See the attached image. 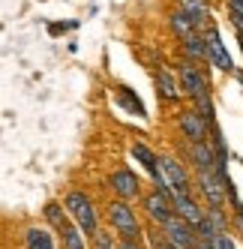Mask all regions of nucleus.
Segmentation results:
<instances>
[{
    "label": "nucleus",
    "instance_id": "nucleus-19",
    "mask_svg": "<svg viewBox=\"0 0 243 249\" xmlns=\"http://www.w3.org/2000/svg\"><path fill=\"white\" fill-rule=\"evenodd\" d=\"M57 234H63V249H84V237H81V228L66 222Z\"/></svg>",
    "mask_w": 243,
    "mask_h": 249
},
{
    "label": "nucleus",
    "instance_id": "nucleus-14",
    "mask_svg": "<svg viewBox=\"0 0 243 249\" xmlns=\"http://www.w3.org/2000/svg\"><path fill=\"white\" fill-rule=\"evenodd\" d=\"M183 54H186V60H207L204 36H198V33H189V36H183Z\"/></svg>",
    "mask_w": 243,
    "mask_h": 249
},
{
    "label": "nucleus",
    "instance_id": "nucleus-27",
    "mask_svg": "<svg viewBox=\"0 0 243 249\" xmlns=\"http://www.w3.org/2000/svg\"><path fill=\"white\" fill-rule=\"evenodd\" d=\"M240 45H243V30H240Z\"/></svg>",
    "mask_w": 243,
    "mask_h": 249
},
{
    "label": "nucleus",
    "instance_id": "nucleus-12",
    "mask_svg": "<svg viewBox=\"0 0 243 249\" xmlns=\"http://www.w3.org/2000/svg\"><path fill=\"white\" fill-rule=\"evenodd\" d=\"M189 156H192V162L198 165V171H204V168L216 171V150L207 144V141H192V147H189Z\"/></svg>",
    "mask_w": 243,
    "mask_h": 249
},
{
    "label": "nucleus",
    "instance_id": "nucleus-5",
    "mask_svg": "<svg viewBox=\"0 0 243 249\" xmlns=\"http://www.w3.org/2000/svg\"><path fill=\"white\" fill-rule=\"evenodd\" d=\"M204 48H207V60H210L216 69H222V72H231L234 63H231V54L225 51V42L219 39V33L210 27L204 33Z\"/></svg>",
    "mask_w": 243,
    "mask_h": 249
},
{
    "label": "nucleus",
    "instance_id": "nucleus-7",
    "mask_svg": "<svg viewBox=\"0 0 243 249\" xmlns=\"http://www.w3.org/2000/svg\"><path fill=\"white\" fill-rule=\"evenodd\" d=\"M108 186L120 195V201H132V198H138V192H141V183H138V177H135L132 171H126V168L114 171V174L108 177Z\"/></svg>",
    "mask_w": 243,
    "mask_h": 249
},
{
    "label": "nucleus",
    "instance_id": "nucleus-3",
    "mask_svg": "<svg viewBox=\"0 0 243 249\" xmlns=\"http://www.w3.org/2000/svg\"><path fill=\"white\" fill-rule=\"evenodd\" d=\"M162 228H165V240L171 246H177V249H195L198 246V234H195V228L189 225L186 219L171 216V219L162 222Z\"/></svg>",
    "mask_w": 243,
    "mask_h": 249
},
{
    "label": "nucleus",
    "instance_id": "nucleus-18",
    "mask_svg": "<svg viewBox=\"0 0 243 249\" xmlns=\"http://www.w3.org/2000/svg\"><path fill=\"white\" fill-rule=\"evenodd\" d=\"M156 87H159L162 99H168V102H174V99L180 96V87L174 84V78H171L165 69H159V75H156Z\"/></svg>",
    "mask_w": 243,
    "mask_h": 249
},
{
    "label": "nucleus",
    "instance_id": "nucleus-10",
    "mask_svg": "<svg viewBox=\"0 0 243 249\" xmlns=\"http://www.w3.org/2000/svg\"><path fill=\"white\" fill-rule=\"evenodd\" d=\"M171 207H174V210H177V216L186 219L192 228L204 219V210H201L192 198H189V195H171Z\"/></svg>",
    "mask_w": 243,
    "mask_h": 249
},
{
    "label": "nucleus",
    "instance_id": "nucleus-26",
    "mask_svg": "<svg viewBox=\"0 0 243 249\" xmlns=\"http://www.w3.org/2000/svg\"><path fill=\"white\" fill-rule=\"evenodd\" d=\"M237 228L243 231V204L240 201H237Z\"/></svg>",
    "mask_w": 243,
    "mask_h": 249
},
{
    "label": "nucleus",
    "instance_id": "nucleus-24",
    "mask_svg": "<svg viewBox=\"0 0 243 249\" xmlns=\"http://www.w3.org/2000/svg\"><path fill=\"white\" fill-rule=\"evenodd\" d=\"M93 240H96V249H114V240H111V234H105V231H93Z\"/></svg>",
    "mask_w": 243,
    "mask_h": 249
},
{
    "label": "nucleus",
    "instance_id": "nucleus-13",
    "mask_svg": "<svg viewBox=\"0 0 243 249\" xmlns=\"http://www.w3.org/2000/svg\"><path fill=\"white\" fill-rule=\"evenodd\" d=\"M24 246L27 249H57L54 246V234H51L48 228H39V225H33L24 231Z\"/></svg>",
    "mask_w": 243,
    "mask_h": 249
},
{
    "label": "nucleus",
    "instance_id": "nucleus-21",
    "mask_svg": "<svg viewBox=\"0 0 243 249\" xmlns=\"http://www.w3.org/2000/svg\"><path fill=\"white\" fill-rule=\"evenodd\" d=\"M195 111L204 117V123L210 126L213 123V102H210V93H201V96H195Z\"/></svg>",
    "mask_w": 243,
    "mask_h": 249
},
{
    "label": "nucleus",
    "instance_id": "nucleus-28",
    "mask_svg": "<svg viewBox=\"0 0 243 249\" xmlns=\"http://www.w3.org/2000/svg\"><path fill=\"white\" fill-rule=\"evenodd\" d=\"M240 84H243V75H240Z\"/></svg>",
    "mask_w": 243,
    "mask_h": 249
},
{
    "label": "nucleus",
    "instance_id": "nucleus-8",
    "mask_svg": "<svg viewBox=\"0 0 243 249\" xmlns=\"http://www.w3.org/2000/svg\"><path fill=\"white\" fill-rule=\"evenodd\" d=\"M159 168L165 174V180L171 186V195H189V174L183 171V165L177 162V159H159Z\"/></svg>",
    "mask_w": 243,
    "mask_h": 249
},
{
    "label": "nucleus",
    "instance_id": "nucleus-11",
    "mask_svg": "<svg viewBox=\"0 0 243 249\" xmlns=\"http://www.w3.org/2000/svg\"><path fill=\"white\" fill-rule=\"evenodd\" d=\"M180 129L189 141H207V123L198 111H183L180 114Z\"/></svg>",
    "mask_w": 243,
    "mask_h": 249
},
{
    "label": "nucleus",
    "instance_id": "nucleus-9",
    "mask_svg": "<svg viewBox=\"0 0 243 249\" xmlns=\"http://www.w3.org/2000/svg\"><path fill=\"white\" fill-rule=\"evenodd\" d=\"M144 210H147V216H150L156 225H162L165 219H171V216H174V207H171V198H168L165 192H159V189H156V192H150L147 198H144Z\"/></svg>",
    "mask_w": 243,
    "mask_h": 249
},
{
    "label": "nucleus",
    "instance_id": "nucleus-17",
    "mask_svg": "<svg viewBox=\"0 0 243 249\" xmlns=\"http://www.w3.org/2000/svg\"><path fill=\"white\" fill-rule=\"evenodd\" d=\"M180 9L195 21V27L204 24V21H207V15H210V12H207V3H204V0H180Z\"/></svg>",
    "mask_w": 243,
    "mask_h": 249
},
{
    "label": "nucleus",
    "instance_id": "nucleus-23",
    "mask_svg": "<svg viewBox=\"0 0 243 249\" xmlns=\"http://www.w3.org/2000/svg\"><path fill=\"white\" fill-rule=\"evenodd\" d=\"M228 12L237 30H243V0H228Z\"/></svg>",
    "mask_w": 243,
    "mask_h": 249
},
{
    "label": "nucleus",
    "instance_id": "nucleus-25",
    "mask_svg": "<svg viewBox=\"0 0 243 249\" xmlns=\"http://www.w3.org/2000/svg\"><path fill=\"white\" fill-rule=\"evenodd\" d=\"M120 249H141V246H138V240H123V243H120Z\"/></svg>",
    "mask_w": 243,
    "mask_h": 249
},
{
    "label": "nucleus",
    "instance_id": "nucleus-2",
    "mask_svg": "<svg viewBox=\"0 0 243 249\" xmlns=\"http://www.w3.org/2000/svg\"><path fill=\"white\" fill-rule=\"evenodd\" d=\"M108 219H111L114 231L123 240H138V237H141V225H138V216H135V210L129 207V201H111Z\"/></svg>",
    "mask_w": 243,
    "mask_h": 249
},
{
    "label": "nucleus",
    "instance_id": "nucleus-4",
    "mask_svg": "<svg viewBox=\"0 0 243 249\" xmlns=\"http://www.w3.org/2000/svg\"><path fill=\"white\" fill-rule=\"evenodd\" d=\"M180 90L183 93H189V96H201V93H210L207 90V78H204V72L195 66V60H183L180 63Z\"/></svg>",
    "mask_w": 243,
    "mask_h": 249
},
{
    "label": "nucleus",
    "instance_id": "nucleus-1",
    "mask_svg": "<svg viewBox=\"0 0 243 249\" xmlns=\"http://www.w3.org/2000/svg\"><path fill=\"white\" fill-rule=\"evenodd\" d=\"M63 210L75 219V225L81 228V234H93V231L99 228V222H96V210H93L90 198H87L84 192H78V189L69 192L66 201H63Z\"/></svg>",
    "mask_w": 243,
    "mask_h": 249
},
{
    "label": "nucleus",
    "instance_id": "nucleus-16",
    "mask_svg": "<svg viewBox=\"0 0 243 249\" xmlns=\"http://www.w3.org/2000/svg\"><path fill=\"white\" fill-rule=\"evenodd\" d=\"M171 30H174V36L177 39H183V36H189V33H195V21L189 18V15L183 12V9H177V12H171Z\"/></svg>",
    "mask_w": 243,
    "mask_h": 249
},
{
    "label": "nucleus",
    "instance_id": "nucleus-15",
    "mask_svg": "<svg viewBox=\"0 0 243 249\" xmlns=\"http://www.w3.org/2000/svg\"><path fill=\"white\" fill-rule=\"evenodd\" d=\"M132 159H135V162H141V165L147 168L150 177L159 174V165H156L159 159H156V153H153L150 147H144V144H132Z\"/></svg>",
    "mask_w": 243,
    "mask_h": 249
},
{
    "label": "nucleus",
    "instance_id": "nucleus-22",
    "mask_svg": "<svg viewBox=\"0 0 243 249\" xmlns=\"http://www.w3.org/2000/svg\"><path fill=\"white\" fill-rule=\"evenodd\" d=\"M117 96H120V102H123V105H126V108H129L132 114L144 117V105L138 102V96H129V90H126V87H120V90H117Z\"/></svg>",
    "mask_w": 243,
    "mask_h": 249
},
{
    "label": "nucleus",
    "instance_id": "nucleus-20",
    "mask_svg": "<svg viewBox=\"0 0 243 249\" xmlns=\"http://www.w3.org/2000/svg\"><path fill=\"white\" fill-rule=\"evenodd\" d=\"M45 219H48V225L54 228V231H60L69 219H66V213H63V207L57 204V201H48L45 204Z\"/></svg>",
    "mask_w": 243,
    "mask_h": 249
},
{
    "label": "nucleus",
    "instance_id": "nucleus-6",
    "mask_svg": "<svg viewBox=\"0 0 243 249\" xmlns=\"http://www.w3.org/2000/svg\"><path fill=\"white\" fill-rule=\"evenodd\" d=\"M198 186H201V195L210 201V207H222L225 204V183H222V177L216 171H210V168L198 171Z\"/></svg>",
    "mask_w": 243,
    "mask_h": 249
}]
</instances>
